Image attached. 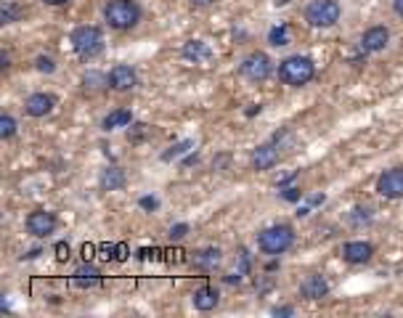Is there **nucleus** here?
Instances as JSON below:
<instances>
[{"label":"nucleus","mask_w":403,"mask_h":318,"mask_svg":"<svg viewBox=\"0 0 403 318\" xmlns=\"http://www.w3.org/2000/svg\"><path fill=\"white\" fill-rule=\"evenodd\" d=\"M183 59L186 61H194V64H199V61H207L212 56V51H210V45L207 42H202V40H189L186 45H183Z\"/></svg>","instance_id":"obj_18"},{"label":"nucleus","mask_w":403,"mask_h":318,"mask_svg":"<svg viewBox=\"0 0 403 318\" xmlns=\"http://www.w3.org/2000/svg\"><path fill=\"white\" fill-rule=\"evenodd\" d=\"M274 316H295V307H274Z\"/></svg>","instance_id":"obj_33"},{"label":"nucleus","mask_w":403,"mask_h":318,"mask_svg":"<svg viewBox=\"0 0 403 318\" xmlns=\"http://www.w3.org/2000/svg\"><path fill=\"white\" fill-rule=\"evenodd\" d=\"M146 133V125H133V133H127L130 141H141V136Z\"/></svg>","instance_id":"obj_31"},{"label":"nucleus","mask_w":403,"mask_h":318,"mask_svg":"<svg viewBox=\"0 0 403 318\" xmlns=\"http://www.w3.org/2000/svg\"><path fill=\"white\" fill-rule=\"evenodd\" d=\"M144 16V11L136 0H109L104 6V21L115 32H130L138 27V21Z\"/></svg>","instance_id":"obj_1"},{"label":"nucleus","mask_w":403,"mask_h":318,"mask_svg":"<svg viewBox=\"0 0 403 318\" xmlns=\"http://www.w3.org/2000/svg\"><path fill=\"white\" fill-rule=\"evenodd\" d=\"M98 268H95V265H80V268H77V271H74V284L77 286H95L98 284Z\"/></svg>","instance_id":"obj_20"},{"label":"nucleus","mask_w":403,"mask_h":318,"mask_svg":"<svg viewBox=\"0 0 403 318\" xmlns=\"http://www.w3.org/2000/svg\"><path fill=\"white\" fill-rule=\"evenodd\" d=\"M19 16H21V6L16 0L3 3V11H0V21H3V24H13V21H19Z\"/></svg>","instance_id":"obj_22"},{"label":"nucleus","mask_w":403,"mask_h":318,"mask_svg":"<svg viewBox=\"0 0 403 318\" xmlns=\"http://www.w3.org/2000/svg\"><path fill=\"white\" fill-rule=\"evenodd\" d=\"M186 233H189V225H186V223H178V225H173V228H170V239H173V242H178V239H183Z\"/></svg>","instance_id":"obj_29"},{"label":"nucleus","mask_w":403,"mask_h":318,"mask_svg":"<svg viewBox=\"0 0 403 318\" xmlns=\"http://www.w3.org/2000/svg\"><path fill=\"white\" fill-rule=\"evenodd\" d=\"M361 51L366 53H380L385 51L387 45H390V30L385 27V24H374L369 30L361 35Z\"/></svg>","instance_id":"obj_9"},{"label":"nucleus","mask_w":403,"mask_h":318,"mask_svg":"<svg viewBox=\"0 0 403 318\" xmlns=\"http://www.w3.org/2000/svg\"><path fill=\"white\" fill-rule=\"evenodd\" d=\"M377 194L382 199H403V167L385 170L377 178Z\"/></svg>","instance_id":"obj_7"},{"label":"nucleus","mask_w":403,"mask_h":318,"mask_svg":"<svg viewBox=\"0 0 403 318\" xmlns=\"http://www.w3.org/2000/svg\"><path fill=\"white\" fill-rule=\"evenodd\" d=\"M268 42H271L274 48H284V45H289V24L281 21L279 27H274V30L268 32Z\"/></svg>","instance_id":"obj_21"},{"label":"nucleus","mask_w":403,"mask_h":318,"mask_svg":"<svg viewBox=\"0 0 403 318\" xmlns=\"http://www.w3.org/2000/svg\"><path fill=\"white\" fill-rule=\"evenodd\" d=\"M390 6H392V13H395V16H401V19H403V0H392Z\"/></svg>","instance_id":"obj_34"},{"label":"nucleus","mask_w":403,"mask_h":318,"mask_svg":"<svg viewBox=\"0 0 403 318\" xmlns=\"http://www.w3.org/2000/svg\"><path fill=\"white\" fill-rule=\"evenodd\" d=\"M300 196H303V191L295 189V186H289V189L281 191V199H286V201H300Z\"/></svg>","instance_id":"obj_30"},{"label":"nucleus","mask_w":403,"mask_h":318,"mask_svg":"<svg viewBox=\"0 0 403 318\" xmlns=\"http://www.w3.org/2000/svg\"><path fill=\"white\" fill-rule=\"evenodd\" d=\"M0 66H3V69H8V66H11V56H8V51L0 53Z\"/></svg>","instance_id":"obj_36"},{"label":"nucleus","mask_w":403,"mask_h":318,"mask_svg":"<svg viewBox=\"0 0 403 318\" xmlns=\"http://www.w3.org/2000/svg\"><path fill=\"white\" fill-rule=\"evenodd\" d=\"M83 85H85V90H98L101 85H109V74L88 72V74L83 77Z\"/></svg>","instance_id":"obj_23"},{"label":"nucleus","mask_w":403,"mask_h":318,"mask_svg":"<svg viewBox=\"0 0 403 318\" xmlns=\"http://www.w3.org/2000/svg\"><path fill=\"white\" fill-rule=\"evenodd\" d=\"M189 3L194 6V8H207V6H212L215 0H189Z\"/></svg>","instance_id":"obj_35"},{"label":"nucleus","mask_w":403,"mask_h":318,"mask_svg":"<svg viewBox=\"0 0 403 318\" xmlns=\"http://www.w3.org/2000/svg\"><path fill=\"white\" fill-rule=\"evenodd\" d=\"M125 170L122 167H106L101 170V178H98V186H101V191H119L125 189Z\"/></svg>","instance_id":"obj_17"},{"label":"nucleus","mask_w":403,"mask_h":318,"mask_svg":"<svg viewBox=\"0 0 403 318\" xmlns=\"http://www.w3.org/2000/svg\"><path fill=\"white\" fill-rule=\"evenodd\" d=\"M45 6H66V3H72V0H42Z\"/></svg>","instance_id":"obj_37"},{"label":"nucleus","mask_w":403,"mask_h":318,"mask_svg":"<svg viewBox=\"0 0 403 318\" xmlns=\"http://www.w3.org/2000/svg\"><path fill=\"white\" fill-rule=\"evenodd\" d=\"M303 16L310 27H316V30H329V27H334L342 16V6H339V0H310L303 11Z\"/></svg>","instance_id":"obj_4"},{"label":"nucleus","mask_w":403,"mask_h":318,"mask_svg":"<svg viewBox=\"0 0 403 318\" xmlns=\"http://www.w3.org/2000/svg\"><path fill=\"white\" fill-rule=\"evenodd\" d=\"M191 302H194V307L202 310V313H210V310H215V307L221 305V292H218L215 286H199V289L194 292V297H191Z\"/></svg>","instance_id":"obj_15"},{"label":"nucleus","mask_w":403,"mask_h":318,"mask_svg":"<svg viewBox=\"0 0 403 318\" xmlns=\"http://www.w3.org/2000/svg\"><path fill=\"white\" fill-rule=\"evenodd\" d=\"M374 257V244L371 242H348L342 244V260L350 265H366Z\"/></svg>","instance_id":"obj_12"},{"label":"nucleus","mask_w":403,"mask_h":318,"mask_svg":"<svg viewBox=\"0 0 403 318\" xmlns=\"http://www.w3.org/2000/svg\"><path fill=\"white\" fill-rule=\"evenodd\" d=\"M329 281L324 278L321 273H310L303 278V284H300V295L305 297V300H310V302H316V300H324V297L329 295Z\"/></svg>","instance_id":"obj_13"},{"label":"nucleus","mask_w":403,"mask_h":318,"mask_svg":"<svg viewBox=\"0 0 403 318\" xmlns=\"http://www.w3.org/2000/svg\"><path fill=\"white\" fill-rule=\"evenodd\" d=\"M35 69L45 74H53L56 72V61H53L51 56H37V59H35Z\"/></svg>","instance_id":"obj_27"},{"label":"nucleus","mask_w":403,"mask_h":318,"mask_svg":"<svg viewBox=\"0 0 403 318\" xmlns=\"http://www.w3.org/2000/svg\"><path fill=\"white\" fill-rule=\"evenodd\" d=\"M130 122H133L130 109H115V112H109V114L104 117L101 127H104V130H117V127H130Z\"/></svg>","instance_id":"obj_19"},{"label":"nucleus","mask_w":403,"mask_h":318,"mask_svg":"<svg viewBox=\"0 0 403 318\" xmlns=\"http://www.w3.org/2000/svg\"><path fill=\"white\" fill-rule=\"evenodd\" d=\"M281 143H276V141H268V143H260V146L252 151V167L257 172H265V170H271L279 165V159H281Z\"/></svg>","instance_id":"obj_11"},{"label":"nucleus","mask_w":403,"mask_h":318,"mask_svg":"<svg viewBox=\"0 0 403 318\" xmlns=\"http://www.w3.org/2000/svg\"><path fill=\"white\" fill-rule=\"evenodd\" d=\"M138 83V74L130 64H115L109 69V88L117 90V93H125V90H133Z\"/></svg>","instance_id":"obj_10"},{"label":"nucleus","mask_w":403,"mask_h":318,"mask_svg":"<svg viewBox=\"0 0 403 318\" xmlns=\"http://www.w3.org/2000/svg\"><path fill=\"white\" fill-rule=\"evenodd\" d=\"M69 42H72V51L80 56V59H95L98 53L104 51V35L98 27L93 24H83L69 35Z\"/></svg>","instance_id":"obj_5"},{"label":"nucleus","mask_w":403,"mask_h":318,"mask_svg":"<svg viewBox=\"0 0 403 318\" xmlns=\"http://www.w3.org/2000/svg\"><path fill=\"white\" fill-rule=\"evenodd\" d=\"M316 77V64L308 56H286L284 61L279 64V80L289 88H303Z\"/></svg>","instance_id":"obj_2"},{"label":"nucleus","mask_w":403,"mask_h":318,"mask_svg":"<svg viewBox=\"0 0 403 318\" xmlns=\"http://www.w3.org/2000/svg\"><path fill=\"white\" fill-rule=\"evenodd\" d=\"M53 106H56V98L51 93H32L27 101H24V112L35 119H40V117L51 114Z\"/></svg>","instance_id":"obj_14"},{"label":"nucleus","mask_w":403,"mask_h":318,"mask_svg":"<svg viewBox=\"0 0 403 318\" xmlns=\"http://www.w3.org/2000/svg\"><path fill=\"white\" fill-rule=\"evenodd\" d=\"M191 263H194V268H199V271L207 273V271H215V268L223 263V252L218 247H204V249H197V252H194Z\"/></svg>","instance_id":"obj_16"},{"label":"nucleus","mask_w":403,"mask_h":318,"mask_svg":"<svg viewBox=\"0 0 403 318\" xmlns=\"http://www.w3.org/2000/svg\"><path fill=\"white\" fill-rule=\"evenodd\" d=\"M271 72H274V61L263 51L247 53L242 59V64H239V74H242L244 80H250V83H265L271 77Z\"/></svg>","instance_id":"obj_6"},{"label":"nucleus","mask_w":403,"mask_h":318,"mask_svg":"<svg viewBox=\"0 0 403 318\" xmlns=\"http://www.w3.org/2000/svg\"><path fill=\"white\" fill-rule=\"evenodd\" d=\"M56 225H59V220H56V215L48 210H35L27 215V233L35 236V239L51 236V233L56 231Z\"/></svg>","instance_id":"obj_8"},{"label":"nucleus","mask_w":403,"mask_h":318,"mask_svg":"<svg viewBox=\"0 0 403 318\" xmlns=\"http://www.w3.org/2000/svg\"><path fill=\"white\" fill-rule=\"evenodd\" d=\"M191 146H194V141H180V143H175V146H170L168 151L162 154V162H170V159L186 154V151H191Z\"/></svg>","instance_id":"obj_24"},{"label":"nucleus","mask_w":403,"mask_h":318,"mask_svg":"<svg viewBox=\"0 0 403 318\" xmlns=\"http://www.w3.org/2000/svg\"><path fill=\"white\" fill-rule=\"evenodd\" d=\"M292 244H295V228L289 223L268 225L257 236V247L265 254H284L286 249H292Z\"/></svg>","instance_id":"obj_3"},{"label":"nucleus","mask_w":403,"mask_h":318,"mask_svg":"<svg viewBox=\"0 0 403 318\" xmlns=\"http://www.w3.org/2000/svg\"><path fill=\"white\" fill-rule=\"evenodd\" d=\"M255 114H260V106H250V109H247V117H255Z\"/></svg>","instance_id":"obj_38"},{"label":"nucleus","mask_w":403,"mask_h":318,"mask_svg":"<svg viewBox=\"0 0 403 318\" xmlns=\"http://www.w3.org/2000/svg\"><path fill=\"white\" fill-rule=\"evenodd\" d=\"M56 257H59V260H66V257H69V247H66V244H59V247H56Z\"/></svg>","instance_id":"obj_32"},{"label":"nucleus","mask_w":403,"mask_h":318,"mask_svg":"<svg viewBox=\"0 0 403 318\" xmlns=\"http://www.w3.org/2000/svg\"><path fill=\"white\" fill-rule=\"evenodd\" d=\"M16 130H19V125H16V119L11 114H3L0 117V138H13L16 136Z\"/></svg>","instance_id":"obj_25"},{"label":"nucleus","mask_w":403,"mask_h":318,"mask_svg":"<svg viewBox=\"0 0 403 318\" xmlns=\"http://www.w3.org/2000/svg\"><path fill=\"white\" fill-rule=\"evenodd\" d=\"M138 207H141V210H157L159 207V199L157 196H141V199H138Z\"/></svg>","instance_id":"obj_28"},{"label":"nucleus","mask_w":403,"mask_h":318,"mask_svg":"<svg viewBox=\"0 0 403 318\" xmlns=\"http://www.w3.org/2000/svg\"><path fill=\"white\" fill-rule=\"evenodd\" d=\"M350 223L358 228V225H366V223H371V210H366V207H356V210L350 212Z\"/></svg>","instance_id":"obj_26"}]
</instances>
